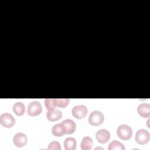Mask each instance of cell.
<instances>
[{
    "mask_svg": "<svg viewBox=\"0 0 150 150\" xmlns=\"http://www.w3.org/2000/svg\"><path fill=\"white\" fill-rule=\"evenodd\" d=\"M117 134L118 137L121 139L128 140L132 137V131L129 126L125 124H122L118 127Z\"/></svg>",
    "mask_w": 150,
    "mask_h": 150,
    "instance_id": "1",
    "label": "cell"
},
{
    "mask_svg": "<svg viewBox=\"0 0 150 150\" xmlns=\"http://www.w3.org/2000/svg\"><path fill=\"white\" fill-rule=\"evenodd\" d=\"M104 120L103 114L99 111H93L91 112L88 118V122L93 126H97L101 124Z\"/></svg>",
    "mask_w": 150,
    "mask_h": 150,
    "instance_id": "2",
    "label": "cell"
},
{
    "mask_svg": "<svg viewBox=\"0 0 150 150\" xmlns=\"http://www.w3.org/2000/svg\"><path fill=\"white\" fill-rule=\"evenodd\" d=\"M42 111L41 104L39 101H32L29 103L27 108V113L29 116L35 117L39 115Z\"/></svg>",
    "mask_w": 150,
    "mask_h": 150,
    "instance_id": "3",
    "label": "cell"
},
{
    "mask_svg": "<svg viewBox=\"0 0 150 150\" xmlns=\"http://www.w3.org/2000/svg\"><path fill=\"white\" fill-rule=\"evenodd\" d=\"M135 141L141 145L147 144L149 141V133L145 129L138 130L135 134Z\"/></svg>",
    "mask_w": 150,
    "mask_h": 150,
    "instance_id": "4",
    "label": "cell"
},
{
    "mask_svg": "<svg viewBox=\"0 0 150 150\" xmlns=\"http://www.w3.org/2000/svg\"><path fill=\"white\" fill-rule=\"evenodd\" d=\"M0 123L4 127L11 128L14 125L15 119L11 114L4 113L0 116Z\"/></svg>",
    "mask_w": 150,
    "mask_h": 150,
    "instance_id": "5",
    "label": "cell"
},
{
    "mask_svg": "<svg viewBox=\"0 0 150 150\" xmlns=\"http://www.w3.org/2000/svg\"><path fill=\"white\" fill-rule=\"evenodd\" d=\"M88 110L86 106L84 105H75L72 108V115L77 119H82L87 114Z\"/></svg>",
    "mask_w": 150,
    "mask_h": 150,
    "instance_id": "6",
    "label": "cell"
},
{
    "mask_svg": "<svg viewBox=\"0 0 150 150\" xmlns=\"http://www.w3.org/2000/svg\"><path fill=\"white\" fill-rule=\"evenodd\" d=\"M110 133L105 129H101L97 131L96 137L97 141L101 144L107 143L110 139Z\"/></svg>",
    "mask_w": 150,
    "mask_h": 150,
    "instance_id": "7",
    "label": "cell"
},
{
    "mask_svg": "<svg viewBox=\"0 0 150 150\" xmlns=\"http://www.w3.org/2000/svg\"><path fill=\"white\" fill-rule=\"evenodd\" d=\"M27 140L28 139L26 135L22 132L16 133L13 138V142L14 145L19 148L25 146L27 143Z\"/></svg>",
    "mask_w": 150,
    "mask_h": 150,
    "instance_id": "8",
    "label": "cell"
},
{
    "mask_svg": "<svg viewBox=\"0 0 150 150\" xmlns=\"http://www.w3.org/2000/svg\"><path fill=\"white\" fill-rule=\"evenodd\" d=\"M46 117L47 120L50 121H58L62 117V112L60 110L58 109L52 108L48 110L46 112Z\"/></svg>",
    "mask_w": 150,
    "mask_h": 150,
    "instance_id": "9",
    "label": "cell"
},
{
    "mask_svg": "<svg viewBox=\"0 0 150 150\" xmlns=\"http://www.w3.org/2000/svg\"><path fill=\"white\" fill-rule=\"evenodd\" d=\"M138 114L143 118H149L150 116V105L148 103H142L137 108Z\"/></svg>",
    "mask_w": 150,
    "mask_h": 150,
    "instance_id": "10",
    "label": "cell"
},
{
    "mask_svg": "<svg viewBox=\"0 0 150 150\" xmlns=\"http://www.w3.org/2000/svg\"><path fill=\"white\" fill-rule=\"evenodd\" d=\"M66 129V134H71L74 132L76 129V123L70 119H67L62 121V122Z\"/></svg>",
    "mask_w": 150,
    "mask_h": 150,
    "instance_id": "11",
    "label": "cell"
},
{
    "mask_svg": "<svg viewBox=\"0 0 150 150\" xmlns=\"http://www.w3.org/2000/svg\"><path fill=\"white\" fill-rule=\"evenodd\" d=\"M52 134L56 137H62L66 134L65 128L62 123L55 124L52 129Z\"/></svg>",
    "mask_w": 150,
    "mask_h": 150,
    "instance_id": "12",
    "label": "cell"
},
{
    "mask_svg": "<svg viewBox=\"0 0 150 150\" xmlns=\"http://www.w3.org/2000/svg\"><path fill=\"white\" fill-rule=\"evenodd\" d=\"M76 145L77 142L74 138H67L64 141V146L66 150H74L76 148Z\"/></svg>",
    "mask_w": 150,
    "mask_h": 150,
    "instance_id": "13",
    "label": "cell"
},
{
    "mask_svg": "<svg viewBox=\"0 0 150 150\" xmlns=\"http://www.w3.org/2000/svg\"><path fill=\"white\" fill-rule=\"evenodd\" d=\"M93 139L90 137H84L81 142V148L82 150H89L93 146Z\"/></svg>",
    "mask_w": 150,
    "mask_h": 150,
    "instance_id": "14",
    "label": "cell"
},
{
    "mask_svg": "<svg viewBox=\"0 0 150 150\" xmlns=\"http://www.w3.org/2000/svg\"><path fill=\"white\" fill-rule=\"evenodd\" d=\"M13 111L18 116H21L24 114L25 111V105L21 102H18L14 104L13 106Z\"/></svg>",
    "mask_w": 150,
    "mask_h": 150,
    "instance_id": "15",
    "label": "cell"
},
{
    "mask_svg": "<svg viewBox=\"0 0 150 150\" xmlns=\"http://www.w3.org/2000/svg\"><path fill=\"white\" fill-rule=\"evenodd\" d=\"M108 149L109 150H124L125 147L124 145L121 143L120 142L114 140L108 146Z\"/></svg>",
    "mask_w": 150,
    "mask_h": 150,
    "instance_id": "16",
    "label": "cell"
},
{
    "mask_svg": "<svg viewBox=\"0 0 150 150\" xmlns=\"http://www.w3.org/2000/svg\"><path fill=\"white\" fill-rule=\"evenodd\" d=\"M55 107H59L60 108H64L69 104L70 101L67 98H53Z\"/></svg>",
    "mask_w": 150,
    "mask_h": 150,
    "instance_id": "17",
    "label": "cell"
},
{
    "mask_svg": "<svg viewBox=\"0 0 150 150\" xmlns=\"http://www.w3.org/2000/svg\"><path fill=\"white\" fill-rule=\"evenodd\" d=\"M48 149H54V150H60L61 146L60 144L57 141H52L48 145Z\"/></svg>",
    "mask_w": 150,
    "mask_h": 150,
    "instance_id": "18",
    "label": "cell"
},
{
    "mask_svg": "<svg viewBox=\"0 0 150 150\" xmlns=\"http://www.w3.org/2000/svg\"><path fill=\"white\" fill-rule=\"evenodd\" d=\"M45 104L47 110H50L55 107L53 98H46L45 100Z\"/></svg>",
    "mask_w": 150,
    "mask_h": 150,
    "instance_id": "19",
    "label": "cell"
}]
</instances>
